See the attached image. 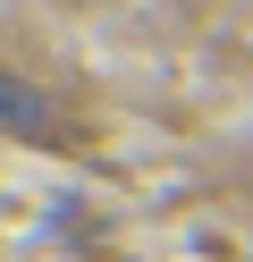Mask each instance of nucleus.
Returning a JSON list of instances; mask_svg holds the SVG:
<instances>
[{"instance_id": "obj_1", "label": "nucleus", "mask_w": 253, "mask_h": 262, "mask_svg": "<svg viewBox=\"0 0 253 262\" xmlns=\"http://www.w3.org/2000/svg\"><path fill=\"white\" fill-rule=\"evenodd\" d=\"M42 119H51V110L34 102L26 85H9V76H0V127H17V136H34V127H42Z\"/></svg>"}]
</instances>
